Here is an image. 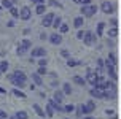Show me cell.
Wrapping results in <instances>:
<instances>
[{"label": "cell", "mask_w": 121, "mask_h": 119, "mask_svg": "<svg viewBox=\"0 0 121 119\" xmlns=\"http://www.w3.org/2000/svg\"><path fill=\"white\" fill-rule=\"evenodd\" d=\"M8 79L11 81V84L14 87H24L26 81H27V76H26L24 71L21 70H14L11 75H8Z\"/></svg>", "instance_id": "6da1fadb"}, {"label": "cell", "mask_w": 121, "mask_h": 119, "mask_svg": "<svg viewBox=\"0 0 121 119\" xmlns=\"http://www.w3.org/2000/svg\"><path fill=\"white\" fill-rule=\"evenodd\" d=\"M97 8L96 5H92V3H88V5H81V8H80V11H81V14H83V18H91V16H94L97 13Z\"/></svg>", "instance_id": "7a4b0ae2"}, {"label": "cell", "mask_w": 121, "mask_h": 119, "mask_svg": "<svg viewBox=\"0 0 121 119\" xmlns=\"http://www.w3.org/2000/svg\"><path fill=\"white\" fill-rule=\"evenodd\" d=\"M100 79L102 78L99 76V73L97 71H92V70H88V75H86V81L92 86V87H96L97 84L100 83Z\"/></svg>", "instance_id": "3957f363"}, {"label": "cell", "mask_w": 121, "mask_h": 119, "mask_svg": "<svg viewBox=\"0 0 121 119\" xmlns=\"http://www.w3.org/2000/svg\"><path fill=\"white\" fill-rule=\"evenodd\" d=\"M94 110H96V103H94L92 100H89L88 103H85V105H80L78 114H83V116H86V114H91Z\"/></svg>", "instance_id": "277c9868"}, {"label": "cell", "mask_w": 121, "mask_h": 119, "mask_svg": "<svg viewBox=\"0 0 121 119\" xmlns=\"http://www.w3.org/2000/svg\"><path fill=\"white\" fill-rule=\"evenodd\" d=\"M105 68H107V71L110 73V76H112V79L115 81V79H116V64L113 62V60L107 59V60H105Z\"/></svg>", "instance_id": "5b68a950"}, {"label": "cell", "mask_w": 121, "mask_h": 119, "mask_svg": "<svg viewBox=\"0 0 121 119\" xmlns=\"http://www.w3.org/2000/svg\"><path fill=\"white\" fill-rule=\"evenodd\" d=\"M83 43H85L86 46H92V45L96 43V35H94L91 30H86L85 37H83Z\"/></svg>", "instance_id": "8992f818"}, {"label": "cell", "mask_w": 121, "mask_h": 119, "mask_svg": "<svg viewBox=\"0 0 121 119\" xmlns=\"http://www.w3.org/2000/svg\"><path fill=\"white\" fill-rule=\"evenodd\" d=\"M30 46H32V41H30V40H22V41L18 45V49H16V53H18L19 56H22V54H24Z\"/></svg>", "instance_id": "52a82bcc"}, {"label": "cell", "mask_w": 121, "mask_h": 119, "mask_svg": "<svg viewBox=\"0 0 121 119\" xmlns=\"http://www.w3.org/2000/svg\"><path fill=\"white\" fill-rule=\"evenodd\" d=\"M54 18H56V16L53 14V13H45V16H43V19H42V24L45 25V27H51Z\"/></svg>", "instance_id": "ba28073f"}, {"label": "cell", "mask_w": 121, "mask_h": 119, "mask_svg": "<svg viewBox=\"0 0 121 119\" xmlns=\"http://www.w3.org/2000/svg\"><path fill=\"white\" fill-rule=\"evenodd\" d=\"M30 16H32V11H30L29 6H22V8L19 10V18L22 19V21H29Z\"/></svg>", "instance_id": "9c48e42d"}, {"label": "cell", "mask_w": 121, "mask_h": 119, "mask_svg": "<svg viewBox=\"0 0 121 119\" xmlns=\"http://www.w3.org/2000/svg\"><path fill=\"white\" fill-rule=\"evenodd\" d=\"M49 41H51V45H56V46H57V45H60V43H62V33H57V32H54V33H51V35H49Z\"/></svg>", "instance_id": "30bf717a"}, {"label": "cell", "mask_w": 121, "mask_h": 119, "mask_svg": "<svg viewBox=\"0 0 121 119\" xmlns=\"http://www.w3.org/2000/svg\"><path fill=\"white\" fill-rule=\"evenodd\" d=\"M100 10H102L105 14H110V13H113L115 6H113V3H112V2H102V5H100Z\"/></svg>", "instance_id": "8fae6325"}, {"label": "cell", "mask_w": 121, "mask_h": 119, "mask_svg": "<svg viewBox=\"0 0 121 119\" xmlns=\"http://www.w3.org/2000/svg\"><path fill=\"white\" fill-rule=\"evenodd\" d=\"M30 56L32 57H45L46 56V51H45V48H34Z\"/></svg>", "instance_id": "7c38bea8"}, {"label": "cell", "mask_w": 121, "mask_h": 119, "mask_svg": "<svg viewBox=\"0 0 121 119\" xmlns=\"http://www.w3.org/2000/svg\"><path fill=\"white\" fill-rule=\"evenodd\" d=\"M64 97H65L64 90H56L54 94H53V100H54V102H57V103H62Z\"/></svg>", "instance_id": "4fadbf2b"}, {"label": "cell", "mask_w": 121, "mask_h": 119, "mask_svg": "<svg viewBox=\"0 0 121 119\" xmlns=\"http://www.w3.org/2000/svg\"><path fill=\"white\" fill-rule=\"evenodd\" d=\"M32 107H34V111H35V113L38 114V116H40V118H45V116H46V111H45V110H43V108L40 107V105H38V103H34V105H32Z\"/></svg>", "instance_id": "5bb4252c"}, {"label": "cell", "mask_w": 121, "mask_h": 119, "mask_svg": "<svg viewBox=\"0 0 121 119\" xmlns=\"http://www.w3.org/2000/svg\"><path fill=\"white\" fill-rule=\"evenodd\" d=\"M49 103L53 105L54 111H57V113H62V111H64V107H62V103H57V102H54V100H49Z\"/></svg>", "instance_id": "9a60e30c"}, {"label": "cell", "mask_w": 121, "mask_h": 119, "mask_svg": "<svg viewBox=\"0 0 121 119\" xmlns=\"http://www.w3.org/2000/svg\"><path fill=\"white\" fill-rule=\"evenodd\" d=\"M45 111H46V116H48V118H53V114L56 113L54 108H53V105H51L49 102H48V105H46V108H45Z\"/></svg>", "instance_id": "2e32d148"}, {"label": "cell", "mask_w": 121, "mask_h": 119, "mask_svg": "<svg viewBox=\"0 0 121 119\" xmlns=\"http://www.w3.org/2000/svg\"><path fill=\"white\" fill-rule=\"evenodd\" d=\"M32 79L35 81L37 86H42L43 81H42V75H38V73H32Z\"/></svg>", "instance_id": "e0dca14e"}, {"label": "cell", "mask_w": 121, "mask_h": 119, "mask_svg": "<svg viewBox=\"0 0 121 119\" xmlns=\"http://www.w3.org/2000/svg\"><path fill=\"white\" fill-rule=\"evenodd\" d=\"M45 11H46V6H45V3H38L35 8V13L37 14H45Z\"/></svg>", "instance_id": "ac0fdd59"}, {"label": "cell", "mask_w": 121, "mask_h": 119, "mask_svg": "<svg viewBox=\"0 0 121 119\" xmlns=\"http://www.w3.org/2000/svg\"><path fill=\"white\" fill-rule=\"evenodd\" d=\"M11 92H13V95H14V97H18V98H26V94L22 92V90H19L18 87H14Z\"/></svg>", "instance_id": "d6986e66"}, {"label": "cell", "mask_w": 121, "mask_h": 119, "mask_svg": "<svg viewBox=\"0 0 121 119\" xmlns=\"http://www.w3.org/2000/svg\"><path fill=\"white\" fill-rule=\"evenodd\" d=\"M83 22H85V19H83V16H78V18H75V21H73V25H75L77 29H80V27L83 25Z\"/></svg>", "instance_id": "ffe728a7"}, {"label": "cell", "mask_w": 121, "mask_h": 119, "mask_svg": "<svg viewBox=\"0 0 121 119\" xmlns=\"http://www.w3.org/2000/svg\"><path fill=\"white\" fill-rule=\"evenodd\" d=\"M2 6L10 10L11 6H14V0H2Z\"/></svg>", "instance_id": "44dd1931"}, {"label": "cell", "mask_w": 121, "mask_h": 119, "mask_svg": "<svg viewBox=\"0 0 121 119\" xmlns=\"http://www.w3.org/2000/svg\"><path fill=\"white\" fill-rule=\"evenodd\" d=\"M73 83H77L78 86H85L86 84V79L81 76H73Z\"/></svg>", "instance_id": "7402d4cb"}, {"label": "cell", "mask_w": 121, "mask_h": 119, "mask_svg": "<svg viewBox=\"0 0 121 119\" xmlns=\"http://www.w3.org/2000/svg\"><path fill=\"white\" fill-rule=\"evenodd\" d=\"M60 25H62V18H59V16H57V18H54V21H53V25H51V27L59 29Z\"/></svg>", "instance_id": "603a6c76"}, {"label": "cell", "mask_w": 121, "mask_h": 119, "mask_svg": "<svg viewBox=\"0 0 121 119\" xmlns=\"http://www.w3.org/2000/svg\"><path fill=\"white\" fill-rule=\"evenodd\" d=\"M62 90H64V94H65V95H70V94H72V87H70V84H69V83H64Z\"/></svg>", "instance_id": "cb8c5ba5"}, {"label": "cell", "mask_w": 121, "mask_h": 119, "mask_svg": "<svg viewBox=\"0 0 121 119\" xmlns=\"http://www.w3.org/2000/svg\"><path fill=\"white\" fill-rule=\"evenodd\" d=\"M104 29H105V24H104V22H99V24H97V30H96V33L100 37V35L104 33Z\"/></svg>", "instance_id": "d4e9b609"}, {"label": "cell", "mask_w": 121, "mask_h": 119, "mask_svg": "<svg viewBox=\"0 0 121 119\" xmlns=\"http://www.w3.org/2000/svg\"><path fill=\"white\" fill-rule=\"evenodd\" d=\"M16 118H18V119H27V118H29V114L21 110V111H18V113H16Z\"/></svg>", "instance_id": "484cf974"}, {"label": "cell", "mask_w": 121, "mask_h": 119, "mask_svg": "<svg viewBox=\"0 0 121 119\" xmlns=\"http://www.w3.org/2000/svg\"><path fill=\"white\" fill-rule=\"evenodd\" d=\"M0 70H2V73H6V70H8V62L6 60L0 62Z\"/></svg>", "instance_id": "4316f807"}, {"label": "cell", "mask_w": 121, "mask_h": 119, "mask_svg": "<svg viewBox=\"0 0 121 119\" xmlns=\"http://www.w3.org/2000/svg\"><path fill=\"white\" fill-rule=\"evenodd\" d=\"M10 13H11L13 18H19V10L16 6H11V8H10Z\"/></svg>", "instance_id": "83f0119b"}, {"label": "cell", "mask_w": 121, "mask_h": 119, "mask_svg": "<svg viewBox=\"0 0 121 119\" xmlns=\"http://www.w3.org/2000/svg\"><path fill=\"white\" fill-rule=\"evenodd\" d=\"M48 3H49L51 6H56V8H62V3H60L59 0H49Z\"/></svg>", "instance_id": "f1b7e54d"}, {"label": "cell", "mask_w": 121, "mask_h": 119, "mask_svg": "<svg viewBox=\"0 0 121 119\" xmlns=\"http://www.w3.org/2000/svg\"><path fill=\"white\" fill-rule=\"evenodd\" d=\"M73 110H75V107L70 103V105H65V107H64V113H72Z\"/></svg>", "instance_id": "f546056e"}, {"label": "cell", "mask_w": 121, "mask_h": 119, "mask_svg": "<svg viewBox=\"0 0 121 119\" xmlns=\"http://www.w3.org/2000/svg\"><path fill=\"white\" fill-rule=\"evenodd\" d=\"M80 62L78 60H73V59H67V65L69 67H75V65H78Z\"/></svg>", "instance_id": "4dcf8cb0"}, {"label": "cell", "mask_w": 121, "mask_h": 119, "mask_svg": "<svg viewBox=\"0 0 121 119\" xmlns=\"http://www.w3.org/2000/svg\"><path fill=\"white\" fill-rule=\"evenodd\" d=\"M59 32L60 33H67V32H69V25H67V24H62L59 27Z\"/></svg>", "instance_id": "1f68e13d"}, {"label": "cell", "mask_w": 121, "mask_h": 119, "mask_svg": "<svg viewBox=\"0 0 121 119\" xmlns=\"http://www.w3.org/2000/svg\"><path fill=\"white\" fill-rule=\"evenodd\" d=\"M46 64H48V59H46V57H40L38 65H40V67H46Z\"/></svg>", "instance_id": "d6a6232c"}, {"label": "cell", "mask_w": 121, "mask_h": 119, "mask_svg": "<svg viewBox=\"0 0 121 119\" xmlns=\"http://www.w3.org/2000/svg\"><path fill=\"white\" fill-rule=\"evenodd\" d=\"M116 33H118V29H116V27H112V29H108V35H110V37H116Z\"/></svg>", "instance_id": "836d02e7"}, {"label": "cell", "mask_w": 121, "mask_h": 119, "mask_svg": "<svg viewBox=\"0 0 121 119\" xmlns=\"http://www.w3.org/2000/svg\"><path fill=\"white\" fill-rule=\"evenodd\" d=\"M60 56H62V57H65V59H70V54H69V51H65V49H62V51H60Z\"/></svg>", "instance_id": "e575fe53"}, {"label": "cell", "mask_w": 121, "mask_h": 119, "mask_svg": "<svg viewBox=\"0 0 121 119\" xmlns=\"http://www.w3.org/2000/svg\"><path fill=\"white\" fill-rule=\"evenodd\" d=\"M37 73H38V75H46V67H40Z\"/></svg>", "instance_id": "d590c367"}, {"label": "cell", "mask_w": 121, "mask_h": 119, "mask_svg": "<svg viewBox=\"0 0 121 119\" xmlns=\"http://www.w3.org/2000/svg\"><path fill=\"white\" fill-rule=\"evenodd\" d=\"M83 37H85V32H83V30H78V32H77V38H78V40H83Z\"/></svg>", "instance_id": "8d00e7d4"}, {"label": "cell", "mask_w": 121, "mask_h": 119, "mask_svg": "<svg viewBox=\"0 0 121 119\" xmlns=\"http://www.w3.org/2000/svg\"><path fill=\"white\" fill-rule=\"evenodd\" d=\"M30 2H34V3H37V5H38V3H45V0H30Z\"/></svg>", "instance_id": "74e56055"}, {"label": "cell", "mask_w": 121, "mask_h": 119, "mask_svg": "<svg viewBox=\"0 0 121 119\" xmlns=\"http://www.w3.org/2000/svg\"><path fill=\"white\" fill-rule=\"evenodd\" d=\"M0 118H5L6 119V113H5V111H2V110H0Z\"/></svg>", "instance_id": "f35d334b"}, {"label": "cell", "mask_w": 121, "mask_h": 119, "mask_svg": "<svg viewBox=\"0 0 121 119\" xmlns=\"http://www.w3.org/2000/svg\"><path fill=\"white\" fill-rule=\"evenodd\" d=\"M88 3H91V0H83L81 2V5H88Z\"/></svg>", "instance_id": "ab89813d"}, {"label": "cell", "mask_w": 121, "mask_h": 119, "mask_svg": "<svg viewBox=\"0 0 121 119\" xmlns=\"http://www.w3.org/2000/svg\"><path fill=\"white\" fill-rule=\"evenodd\" d=\"M0 94H6V89H2L0 87Z\"/></svg>", "instance_id": "60d3db41"}, {"label": "cell", "mask_w": 121, "mask_h": 119, "mask_svg": "<svg viewBox=\"0 0 121 119\" xmlns=\"http://www.w3.org/2000/svg\"><path fill=\"white\" fill-rule=\"evenodd\" d=\"M85 119H94V118H92V116H89V114H86V116H85Z\"/></svg>", "instance_id": "b9f144b4"}, {"label": "cell", "mask_w": 121, "mask_h": 119, "mask_svg": "<svg viewBox=\"0 0 121 119\" xmlns=\"http://www.w3.org/2000/svg\"><path fill=\"white\" fill-rule=\"evenodd\" d=\"M72 2H75V3H80V5H81V2H83V0H72Z\"/></svg>", "instance_id": "7bdbcfd3"}, {"label": "cell", "mask_w": 121, "mask_h": 119, "mask_svg": "<svg viewBox=\"0 0 121 119\" xmlns=\"http://www.w3.org/2000/svg\"><path fill=\"white\" fill-rule=\"evenodd\" d=\"M10 119H18V118H16V114H14V116H10Z\"/></svg>", "instance_id": "ee69618b"}, {"label": "cell", "mask_w": 121, "mask_h": 119, "mask_svg": "<svg viewBox=\"0 0 121 119\" xmlns=\"http://www.w3.org/2000/svg\"><path fill=\"white\" fill-rule=\"evenodd\" d=\"M2 8H3V6H2V3H0V10H2Z\"/></svg>", "instance_id": "f6af8a7d"}, {"label": "cell", "mask_w": 121, "mask_h": 119, "mask_svg": "<svg viewBox=\"0 0 121 119\" xmlns=\"http://www.w3.org/2000/svg\"><path fill=\"white\" fill-rule=\"evenodd\" d=\"M0 76H2V70H0Z\"/></svg>", "instance_id": "bcb514c9"}, {"label": "cell", "mask_w": 121, "mask_h": 119, "mask_svg": "<svg viewBox=\"0 0 121 119\" xmlns=\"http://www.w3.org/2000/svg\"><path fill=\"white\" fill-rule=\"evenodd\" d=\"M0 119H5V118H0Z\"/></svg>", "instance_id": "7dc6e473"}, {"label": "cell", "mask_w": 121, "mask_h": 119, "mask_svg": "<svg viewBox=\"0 0 121 119\" xmlns=\"http://www.w3.org/2000/svg\"><path fill=\"white\" fill-rule=\"evenodd\" d=\"M64 119H69V118H64Z\"/></svg>", "instance_id": "c3c4849f"}]
</instances>
